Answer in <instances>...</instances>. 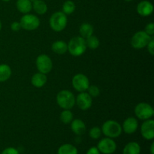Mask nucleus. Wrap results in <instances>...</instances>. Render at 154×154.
<instances>
[{
    "label": "nucleus",
    "instance_id": "nucleus-1",
    "mask_svg": "<svg viewBox=\"0 0 154 154\" xmlns=\"http://www.w3.org/2000/svg\"><path fill=\"white\" fill-rule=\"evenodd\" d=\"M68 45V51L73 57H80L87 51L86 40L81 36L74 37L69 41Z\"/></svg>",
    "mask_w": 154,
    "mask_h": 154
},
{
    "label": "nucleus",
    "instance_id": "nucleus-2",
    "mask_svg": "<svg viewBox=\"0 0 154 154\" xmlns=\"http://www.w3.org/2000/svg\"><path fill=\"white\" fill-rule=\"evenodd\" d=\"M57 103L63 110H71L75 105V96L71 91L63 90L59 92L57 95Z\"/></svg>",
    "mask_w": 154,
    "mask_h": 154
},
{
    "label": "nucleus",
    "instance_id": "nucleus-3",
    "mask_svg": "<svg viewBox=\"0 0 154 154\" xmlns=\"http://www.w3.org/2000/svg\"><path fill=\"white\" fill-rule=\"evenodd\" d=\"M102 133H103L108 138H118L122 134L123 129L122 126L118 122L115 120H108L103 123L102 126Z\"/></svg>",
    "mask_w": 154,
    "mask_h": 154
},
{
    "label": "nucleus",
    "instance_id": "nucleus-4",
    "mask_svg": "<svg viewBox=\"0 0 154 154\" xmlns=\"http://www.w3.org/2000/svg\"><path fill=\"white\" fill-rule=\"evenodd\" d=\"M68 23L67 16L63 11H57L53 14L49 20L50 27L54 31L60 32L66 29Z\"/></svg>",
    "mask_w": 154,
    "mask_h": 154
},
{
    "label": "nucleus",
    "instance_id": "nucleus-5",
    "mask_svg": "<svg viewBox=\"0 0 154 154\" xmlns=\"http://www.w3.org/2000/svg\"><path fill=\"white\" fill-rule=\"evenodd\" d=\"M135 116L138 119L141 120H146L151 119L154 115L153 107L146 102H141L135 107L134 109Z\"/></svg>",
    "mask_w": 154,
    "mask_h": 154
},
{
    "label": "nucleus",
    "instance_id": "nucleus-6",
    "mask_svg": "<svg viewBox=\"0 0 154 154\" xmlns=\"http://www.w3.org/2000/svg\"><path fill=\"white\" fill-rule=\"evenodd\" d=\"M152 38V36L149 35L144 31H138L133 35L131 39V45L135 49H143L146 48L147 44Z\"/></svg>",
    "mask_w": 154,
    "mask_h": 154
},
{
    "label": "nucleus",
    "instance_id": "nucleus-7",
    "mask_svg": "<svg viewBox=\"0 0 154 154\" xmlns=\"http://www.w3.org/2000/svg\"><path fill=\"white\" fill-rule=\"evenodd\" d=\"M21 28L26 31H32L37 29L40 26V20L37 16L31 14H26L20 20Z\"/></svg>",
    "mask_w": 154,
    "mask_h": 154
},
{
    "label": "nucleus",
    "instance_id": "nucleus-8",
    "mask_svg": "<svg viewBox=\"0 0 154 154\" xmlns=\"http://www.w3.org/2000/svg\"><path fill=\"white\" fill-rule=\"evenodd\" d=\"M36 67L41 73L47 75L52 71L53 62L51 57L46 54H41L36 59Z\"/></svg>",
    "mask_w": 154,
    "mask_h": 154
},
{
    "label": "nucleus",
    "instance_id": "nucleus-9",
    "mask_svg": "<svg viewBox=\"0 0 154 154\" xmlns=\"http://www.w3.org/2000/svg\"><path fill=\"white\" fill-rule=\"evenodd\" d=\"M72 87L76 91L86 92L90 87V81L84 74H77L72 78Z\"/></svg>",
    "mask_w": 154,
    "mask_h": 154
},
{
    "label": "nucleus",
    "instance_id": "nucleus-10",
    "mask_svg": "<svg viewBox=\"0 0 154 154\" xmlns=\"http://www.w3.org/2000/svg\"><path fill=\"white\" fill-rule=\"evenodd\" d=\"M96 147L99 150L100 153L112 154L117 150V144L113 138L106 137L99 141Z\"/></svg>",
    "mask_w": 154,
    "mask_h": 154
},
{
    "label": "nucleus",
    "instance_id": "nucleus-11",
    "mask_svg": "<svg viewBox=\"0 0 154 154\" xmlns=\"http://www.w3.org/2000/svg\"><path fill=\"white\" fill-rule=\"evenodd\" d=\"M75 104L83 111H87L93 105V98L87 92H81L75 98Z\"/></svg>",
    "mask_w": 154,
    "mask_h": 154
},
{
    "label": "nucleus",
    "instance_id": "nucleus-12",
    "mask_svg": "<svg viewBox=\"0 0 154 154\" xmlns=\"http://www.w3.org/2000/svg\"><path fill=\"white\" fill-rule=\"evenodd\" d=\"M141 134L146 140H153L154 138V121L152 119L144 120L141 126Z\"/></svg>",
    "mask_w": 154,
    "mask_h": 154
},
{
    "label": "nucleus",
    "instance_id": "nucleus-13",
    "mask_svg": "<svg viewBox=\"0 0 154 154\" xmlns=\"http://www.w3.org/2000/svg\"><path fill=\"white\" fill-rule=\"evenodd\" d=\"M122 129L124 131L125 133L131 134L135 133L138 128V122L137 119L134 117H127L126 120L123 121L122 125Z\"/></svg>",
    "mask_w": 154,
    "mask_h": 154
},
{
    "label": "nucleus",
    "instance_id": "nucleus-14",
    "mask_svg": "<svg viewBox=\"0 0 154 154\" xmlns=\"http://www.w3.org/2000/svg\"><path fill=\"white\" fill-rule=\"evenodd\" d=\"M153 5L150 2L144 0L137 5V12L141 17H148L153 14Z\"/></svg>",
    "mask_w": 154,
    "mask_h": 154
},
{
    "label": "nucleus",
    "instance_id": "nucleus-15",
    "mask_svg": "<svg viewBox=\"0 0 154 154\" xmlns=\"http://www.w3.org/2000/svg\"><path fill=\"white\" fill-rule=\"evenodd\" d=\"M71 128L72 132L76 135H84L87 129L85 123L81 119H73V120L71 122Z\"/></svg>",
    "mask_w": 154,
    "mask_h": 154
},
{
    "label": "nucleus",
    "instance_id": "nucleus-16",
    "mask_svg": "<svg viewBox=\"0 0 154 154\" xmlns=\"http://www.w3.org/2000/svg\"><path fill=\"white\" fill-rule=\"evenodd\" d=\"M48 81V78L45 74L38 72L35 75H32L31 78V84L32 85L34 86L36 88H41L43 87L46 84Z\"/></svg>",
    "mask_w": 154,
    "mask_h": 154
},
{
    "label": "nucleus",
    "instance_id": "nucleus-17",
    "mask_svg": "<svg viewBox=\"0 0 154 154\" xmlns=\"http://www.w3.org/2000/svg\"><path fill=\"white\" fill-rule=\"evenodd\" d=\"M51 49L55 54L63 55L68 51V45L64 41H56L51 45Z\"/></svg>",
    "mask_w": 154,
    "mask_h": 154
},
{
    "label": "nucleus",
    "instance_id": "nucleus-18",
    "mask_svg": "<svg viewBox=\"0 0 154 154\" xmlns=\"http://www.w3.org/2000/svg\"><path fill=\"white\" fill-rule=\"evenodd\" d=\"M16 7L20 13L29 14L32 9V2L30 0H17Z\"/></svg>",
    "mask_w": 154,
    "mask_h": 154
},
{
    "label": "nucleus",
    "instance_id": "nucleus-19",
    "mask_svg": "<svg viewBox=\"0 0 154 154\" xmlns=\"http://www.w3.org/2000/svg\"><path fill=\"white\" fill-rule=\"evenodd\" d=\"M141 147L139 144L135 141L129 142L124 147L123 150V154H140Z\"/></svg>",
    "mask_w": 154,
    "mask_h": 154
},
{
    "label": "nucleus",
    "instance_id": "nucleus-20",
    "mask_svg": "<svg viewBox=\"0 0 154 154\" xmlns=\"http://www.w3.org/2000/svg\"><path fill=\"white\" fill-rule=\"evenodd\" d=\"M93 32H94L93 26L88 23H84L82 25H81L79 28L80 36L84 38V39H87L90 36L93 35Z\"/></svg>",
    "mask_w": 154,
    "mask_h": 154
},
{
    "label": "nucleus",
    "instance_id": "nucleus-21",
    "mask_svg": "<svg viewBox=\"0 0 154 154\" xmlns=\"http://www.w3.org/2000/svg\"><path fill=\"white\" fill-rule=\"evenodd\" d=\"M32 9L38 14H45L48 11V5L44 0H36L32 2Z\"/></svg>",
    "mask_w": 154,
    "mask_h": 154
},
{
    "label": "nucleus",
    "instance_id": "nucleus-22",
    "mask_svg": "<svg viewBox=\"0 0 154 154\" xmlns=\"http://www.w3.org/2000/svg\"><path fill=\"white\" fill-rule=\"evenodd\" d=\"M11 76V69L7 64L0 65V82L8 81Z\"/></svg>",
    "mask_w": 154,
    "mask_h": 154
},
{
    "label": "nucleus",
    "instance_id": "nucleus-23",
    "mask_svg": "<svg viewBox=\"0 0 154 154\" xmlns=\"http://www.w3.org/2000/svg\"><path fill=\"white\" fill-rule=\"evenodd\" d=\"M57 154H78V150L75 146L70 144H65L60 146Z\"/></svg>",
    "mask_w": 154,
    "mask_h": 154
},
{
    "label": "nucleus",
    "instance_id": "nucleus-24",
    "mask_svg": "<svg viewBox=\"0 0 154 154\" xmlns=\"http://www.w3.org/2000/svg\"><path fill=\"white\" fill-rule=\"evenodd\" d=\"M75 8H76V6H75V2L71 0H67L63 3V7H62V11L66 15H69L75 12Z\"/></svg>",
    "mask_w": 154,
    "mask_h": 154
},
{
    "label": "nucleus",
    "instance_id": "nucleus-25",
    "mask_svg": "<svg viewBox=\"0 0 154 154\" xmlns=\"http://www.w3.org/2000/svg\"><path fill=\"white\" fill-rule=\"evenodd\" d=\"M60 120L65 124H69L73 120L74 116L72 111L69 109H65L60 114Z\"/></svg>",
    "mask_w": 154,
    "mask_h": 154
},
{
    "label": "nucleus",
    "instance_id": "nucleus-26",
    "mask_svg": "<svg viewBox=\"0 0 154 154\" xmlns=\"http://www.w3.org/2000/svg\"><path fill=\"white\" fill-rule=\"evenodd\" d=\"M86 40V44H87V47L91 50H96L97 49L100 45V41L98 38L96 36L91 35L89 38H87Z\"/></svg>",
    "mask_w": 154,
    "mask_h": 154
},
{
    "label": "nucleus",
    "instance_id": "nucleus-27",
    "mask_svg": "<svg viewBox=\"0 0 154 154\" xmlns=\"http://www.w3.org/2000/svg\"><path fill=\"white\" fill-rule=\"evenodd\" d=\"M89 135L92 139H99L102 135V129L98 126H94V127L91 128L89 132Z\"/></svg>",
    "mask_w": 154,
    "mask_h": 154
},
{
    "label": "nucleus",
    "instance_id": "nucleus-28",
    "mask_svg": "<svg viewBox=\"0 0 154 154\" xmlns=\"http://www.w3.org/2000/svg\"><path fill=\"white\" fill-rule=\"evenodd\" d=\"M87 93L88 94L91 96L92 98H96L97 96H99L100 94V90H99V88L97 87V86H95V85H92L88 87L87 89Z\"/></svg>",
    "mask_w": 154,
    "mask_h": 154
},
{
    "label": "nucleus",
    "instance_id": "nucleus-29",
    "mask_svg": "<svg viewBox=\"0 0 154 154\" xmlns=\"http://www.w3.org/2000/svg\"><path fill=\"white\" fill-rule=\"evenodd\" d=\"M147 34H148L149 35L153 36L154 35V23H150L147 24L145 26V29H144Z\"/></svg>",
    "mask_w": 154,
    "mask_h": 154
},
{
    "label": "nucleus",
    "instance_id": "nucleus-30",
    "mask_svg": "<svg viewBox=\"0 0 154 154\" xmlns=\"http://www.w3.org/2000/svg\"><path fill=\"white\" fill-rule=\"evenodd\" d=\"M1 154H19V151H18L17 149L10 147L5 149Z\"/></svg>",
    "mask_w": 154,
    "mask_h": 154
},
{
    "label": "nucleus",
    "instance_id": "nucleus-31",
    "mask_svg": "<svg viewBox=\"0 0 154 154\" xmlns=\"http://www.w3.org/2000/svg\"><path fill=\"white\" fill-rule=\"evenodd\" d=\"M147 51H148V52L150 53V55L153 56L154 55V39L153 38L150 39L149 43L147 44Z\"/></svg>",
    "mask_w": 154,
    "mask_h": 154
},
{
    "label": "nucleus",
    "instance_id": "nucleus-32",
    "mask_svg": "<svg viewBox=\"0 0 154 154\" xmlns=\"http://www.w3.org/2000/svg\"><path fill=\"white\" fill-rule=\"evenodd\" d=\"M11 29L12 31L14 32H18L21 29V26L20 22H17V21H14L11 23Z\"/></svg>",
    "mask_w": 154,
    "mask_h": 154
},
{
    "label": "nucleus",
    "instance_id": "nucleus-33",
    "mask_svg": "<svg viewBox=\"0 0 154 154\" xmlns=\"http://www.w3.org/2000/svg\"><path fill=\"white\" fill-rule=\"evenodd\" d=\"M86 154H100V152L96 147H92L87 150Z\"/></svg>",
    "mask_w": 154,
    "mask_h": 154
},
{
    "label": "nucleus",
    "instance_id": "nucleus-34",
    "mask_svg": "<svg viewBox=\"0 0 154 154\" xmlns=\"http://www.w3.org/2000/svg\"><path fill=\"white\" fill-rule=\"evenodd\" d=\"M150 153L154 154V143L153 142L150 145Z\"/></svg>",
    "mask_w": 154,
    "mask_h": 154
},
{
    "label": "nucleus",
    "instance_id": "nucleus-35",
    "mask_svg": "<svg viewBox=\"0 0 154 154\" xmlns=\"http://www.w3.org/2000/svg\"><path fill=\"white\" fill-rule=\"evenodd\" d=\"M3 2H9L10 1V0H2Z\"/></svg>",
    "mask_w": 154,
    "mask_h": 154
},
{
    "label": "nucleus",
    "instance_id": "nucleus-36",
    "mask_svg": "<svg viewBox=\"0 0 154 154\" xmlns=\"http://www.w3.org/2000/svg\"><path fill=\"white\" fill-rule=\"evenodd\" d=\"M1 29H2V23L1 21H0V30H1Z\"/></svg>",
    "mask_w": 154,
    "mask_h": 154
},
{
    "label": "nucleus",
    "instance_id": "nucleus-37",
    "mask_svg": "<svg viewBox=\"0 0 154 154\" xmlns=\"http://www.w3.org/2000/svg\"><path fill=\"white\" fill-rule=\"evenodd\" d=\"M125 1H126V2H131V1H132V0H125Z\"/></svg>",
    "mask_w": 154,
    "mask_h": 154
},
{
    "label": "nucleus",
    "instance_id": "nucleus-38",
    "mask_svg": "<svg viewBox=\"0 0 154 154\" xmlns=\"http://www.w3.org/2000/svg\"><path fill=\"white\" fill-rule=\"evenodd\" d=\"M30 1H31V2H33L36 1V0H30Z\"/></svg>",
    "mask_w": 154,
    "mask_h": 154
}]
</instances>
